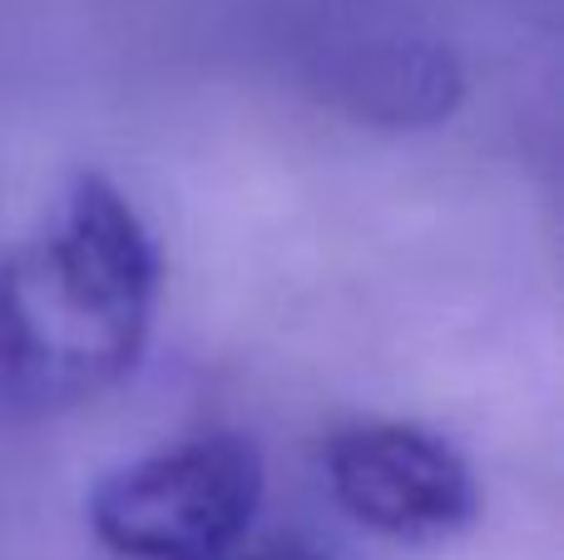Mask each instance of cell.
Wrapping results in <instances>:
<instances>
[{
	"instance_id": "7a4b0ae2",
	"label": "cell",
	"mask_w": 564,
	"mask_h": 560,
	"mask_svg": "<svg viewBox=\"0 0 564 560\" xmlns=\"http://www.w3.org/2000/svg\"><path fill=\"white\" fill-rule=\"evenodd\" d=\"M263 506V452L204 432L119 466L89 496V531L119 560H234Z\"/></svg>"
},
{
	"instance_id": "277c9868",
	"label": "cell",
	"mask_w": 564,
	"mask_h": 560,
	"mask_svg": "<svg viewBox=\"0 0 564 560\" xmlns=\"http://www.w3.org/2000/svg\"><path fill=\"white\" fill-rule=\"evenodd\" d=\"M341 115L377 129H431L466 99V69L456 55L426 40H391L347 55L327 79Z\"/></svg>"
},
{
	"instance_id": "6da1fadb",
	"label": "cell",
	"mask_w": 564,
	"mask_h": 560,
	"mask_svg": "<svg viewBox=\"0 0 564 560\" xmlns=\"http://www.w3.org/2000/svg\"><path fill=\"white\" fill-rule=\"evenodd\" d=\"M159 248L105 174H75L55 224L0 254V397L20 412L95 402L144 357Z\"/></svg>"
},
{
	"instance_id": "5b68a950",
	"label": "cell",
	"mask_w": 564,
	"mask_h": 560,
	"mask_svg": "<svg viewBox=\"0 0 564 560\" xmlns=\"http://www.w3.org/2000/svg\"><path fill=\"white\" fill-rule=\"evenodd\" d=\"M234 560H327V556L302 541H263V546H243Z\"/></svg>"
},
{
	"instance_id": "3957f363",
	"label": "cell",
	"mask_w": 564,
	"mask_h": 560,
	"mask_svg": "<svg viewBox=\"0 0 564 560\" xmlns=\"http://www.w3.org/2000/svg\"><path fill=\"white\" fill-rule=\"evenodd\" d=\"M327 486L351 521L397 541H436L476 516L466 456L411 422L341 427L327 442Z\"/></svg>"
}]
</instances>
